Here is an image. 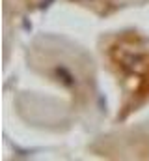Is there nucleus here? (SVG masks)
Wrapping results in <instances>:
<instances>
[{
  "label": "nucleus",
  "mask_w": 149,
  "mask_h": 161,
  "mask_svg": "<svg viewBox=\"0 0 149 161\" xmlns=\"http://www.w3.org/2000/svg\"><path fill=\"white\" fill-rule=\"evenodd\" d=\"M101 53L121 90L117 120H125L149 103V40L134 30L119 32L103 41Z\"/></svg>",
  "instance_id": "1"
},
{
  "label": "nucleus",
  "mask_w": 149,
  "mask_h": 161,
  "mask_svg": "<svg viewBox=\"0 0 149 161\" xmlns=\"http://www.w3.org/2000/svg\"><path fill=\"white\" fill-rule=\"evenodd\" d=\"M34 68L50 80L67 88L76 103H86L88 97L91 96V75L88 73V68L84 64H71L69 60L65 62L62 54L50 51L47 54L39 53L34 62Z\"/></svg>",
  "instance_id": "2"
},
{
  "label": "nucleus",
  "mask_w": 149,
  "mask_h": 161,
  "mask_svg": "<svg viewBox=\"0 0 149 161\" xmlns=\"http://www.w3.org/2000/svg\"><path fill=\"white\" fill-rule=\"evenodd\" d=\"M69 2L84 6V8L95 11L97 15H108L121 6V0H69Z\"/></svg>",
  "instance_id": "3"
},
{
  "label": "nucleus",
  "mask_w": 149,
  "mask_h": 161,
  "mask_svg": "<svg viewBox=\"0 0 149 161\" xmlns=\"http://www.w3.org/2000/svg\"><path fill=\"white\" fill-rule=\"evenodd\" d=\"M41 0H6L8 8H13L15 11H28L34 6H37Z\"/></svg>",
  "instance_id": "4"
}]
</instances>
